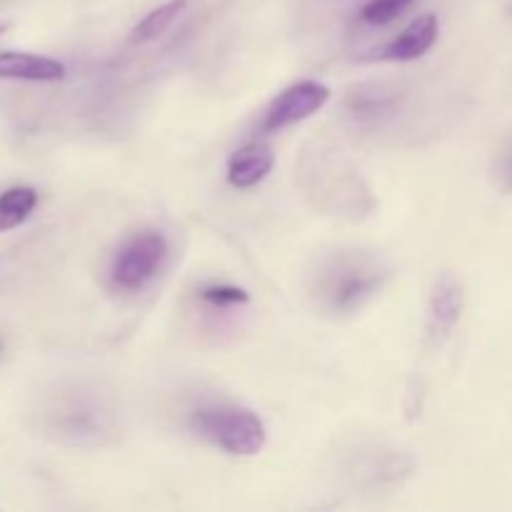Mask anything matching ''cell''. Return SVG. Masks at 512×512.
Segmentation results:
<instances>
[{"instance_id": "obj_11", "label": "cell", "mask_w": 512, "mask_h": 512, "mask_svg": "<svg viewBox=\"0 0 512 512\" xmlns=\"http://www.w3.org/2000/svg\"><path fill=\"white\" fill-rule=\"evenodd\" d=\"M410 5H413V0H370L360 10V18L370 25H388L398 15H403V10H408Z\"/></svg>"}, {"instance_id": "obj_13", "label": "cell", "mask_w": 512, "mask_h": 512, "mask_svg": "<svg viewBox=\"0 0 512 512\" xmlns=\"http://www.w3.org/2000/svg\"><path fill=\"white\" fill-rule=\"evenodd\" d=\"M500 178H503V188L512 190V145L505 150L503 160H500Z\"/></svg>"}, {"instance_id": "obj_2", "label": "cell", "mask_w": 512, "mask_h": 512, "mask_svg": "<svg viewBox=\"0 0 512 512\" xmlns=\"http://www.w3.org/2000/svg\"><path fill=\"white\" fill-rule=\"evenodd\" d=\"M168 258V240L160 233L133 235L123 248L118 250L110 268V280L115 288L133 293L145 288L163 268Z\"/></svg>"}, {"instance_id": "obj_12", "label": "cell", "mask_w": 512, "mask_h": 512, "mask_svg": "<svg viewBox=\"0 0 512 512\" xmlns=\"http://www.w3.org/2000/svg\"><path fill=\"white\" fill-rule=\"evenodd\" d=\"M200 298L213 305H245L250 303V295L235 285H208L200 290Z\"/></svg>"}, {"instance_id": "obj_10", "label": "cell", "mask_w": 512, "mask_h": 512, "mask_svg": "<svg viewBox=\"0 0 512 512\" xmlns=\"http://www.w3.org/2000/svg\"><path fill=\"white\" fill-rule=\"evenodd\" d=\"M185 8H188V0H168V3L150 10V13L133 28V33H130V43L145 45L150 43V40L160 38V35H163L175 20H178V15L183 13Z\"/></svg>"}, {"instance_id": "obj_8", "label": "cell", "mask_w": 512, "mask_h": 512, "mask_svg": "<svg viewBox=\"0 0 512 512\" xmlns=\"http://www.w3.org/2000/svg\"><path fill=\"white\" fill-rule=\"evenodd\" d=\"M463 313V290L455 280H440L430 300V330L435 335H448Z\"/></svg>"}, {"instance_id": "obj_3", "label": "cell", "mask_w": 512, "mask_h": 512, "mask_svg": "<svg viewBox=\"0 0 512 512\" xmlns=\"http://www.w3.org/2000/svg\"><path fill=\"white\" fill-rule=\"evenodd\" d=\"M328 100L330 88L325 83H318V80H300V83L288 85L283 93L275 95L273 103L265 110L263 130L278 133V130L290 128V125L318 113Z\"/></svg>"}, {"instance_id": "obj_6", "label": "cell", "mask_w": 512, "mask_h": 512, "mask_svg": "<svg viewBox=\"0 0 512 512\" xmlns=\"http://www.w3.org/2000/svg\"><path fill=\"white\" fill-rule=\"evenodd\" d=\"M275 165V155L265 143H245L228 158V183L233 188H253L263 183Z\"/></svg>"}, {"instance_id": "obj_5", "label": "cell", "mask_w": 512, "mask_h": 512, "mask_svg": "<svg viewBox=\"0 0 512 512\" xmlns=\"http://www.w3.org/2000/svg\"><path fill=\"white\" fill-rule=\"evenodd\" d=\"M0 78L28 83H58L65 78V65L48 55L0 50Z\"/></svg>"}, {"instance_id": "obj_9", "label": "cell", "mask_w": 512, "mask_h": 512, "mask_svg": "<svg viewBox=\"0 0 512 512\" xmlns=\"http://www.w3.org/2000/svg\"><path fill=\"white\" fill-rule=\"evenodd\" d=\"M38 208V190L30 185H15L0 193V233L20 228Z\"/></svg>"}, {"instance_id": "obj_14", "label": "cell", "mask_w": 512, "mask_h": 512, "mask_svg": "<svg viewBox=\"0 0 512 512\" xmlns=\"http://www.w3.org/2000/svg\"><path fill=\"white\" fill-rule=\"evenodd\" d=\"M8 28H10V23H8V20H0V35H3V33H8Z\"/></svg>"}, {"instance_id": "obj_4", "label": "cell", "mask_w": 512, "mask_h": 512, "mask_svg": "<svg viewBox=\"0 0 512 512\" xmlns=\"http://www.w3.org/2000/svg\"><path fill=\"white\" fill-rule=\"evenodd\" d=\"M440 33V20L435 13L418 15L398 38L390 40L383 48L380 58L383 60H400V63H408V60H418L428 53L435 45Z\"/></svg>"}, {"instance_id": "obj_1", "label": "cell", "mask_w": 512, "mask_h": 512, "mask_svg": "<svg viewBox=\"0 0 512 512\" xmlns=\"http://www.w3.org/2000/svg\"><path fill=\"white\" fill-rule=\"evenodd\" d=\"M193 428L210 445L240 458H253L268 443L263 420L253 410L238 405H208L195 410Z\"/></svg>"}, {"instance_id": "obj_7", "label": "cell", "mask_w": 512, "mask_h": 512, "mask_svg": "<svg viewBox=\"0 0 512 512\" xmlns=\"http://www.w3.org/2000/svg\"><path fill=\"white\" fill-rule=\"evenodd\" d=\"M375 285H378V275H375V270L345 268L340 270V275H335V280L328 288V295L330 300H333L335 308L350 310L355 308V305L363 303L368 295H373Z\"/></svg>"}]
</instances>
